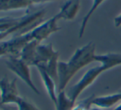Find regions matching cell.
<instances>
[{"label":"cell","mask_w":121,"mask_h":110,"mask_svg":"<svg viewBox=\"0 0 121 110\" xmlns=\"http://www.w3.org/2000/svg\"><path fill=\"white\" fill-rule=\"evenodd\" d=\"M96 45L89 42L78 48L68 62L59 61L58 64V93L64 91L72 78L81 69L95 62Z\"/></svg>","instance_id":"obj_1"},{"label":"cell","mask_w":121,"mask_h":110,"mask_svg":"<svg viewBox=\"0 0 121 110\" xmlns=\"http://www.w3.org/2000/svg\"><path fill=\"white\" fill-rule=\"evenodd\" d=\"M29 9H27L25 16L20 17L13 26L4 31L0 32V42L7 40L9 36L13 37L28 33L43 22L45 13V10L31 12H29Z\"/></svg>","instance_id":"obj_2"},{"label":"cell","mask_w":121,"mask_h":110,"mask_svg":"<svg viewBox=\"0 0 121 110\" xmlns=\"http://www.w3.org/2000/svg\"><path fill=\"white\" fill-rule=\"evenodd\" d=\"M105 72H106V71L101 65L90 69L83 75V77L78 81V83H76L73 87H71L69 90L67 95L73 103H76L77 99H78L80 94L86 88L91 86L95 82V81Z\"/></svg>","instance_id":"obj_3"},{"label":"cell","mask_w":121,"mask_h":110,"mask_svg":"<svg viewBox=\"0 0 121 110\" xmlns=\"http://www.w3.org/2000/svg\"><path fill=\"white\" fill-rule=\"evenodd\" d=\"M32 39L30 32L24 35H16L8 40L0 42V57H19L22 49Z\"/></svg>","instance_id":"obj_4"},{"label":"cell","mask_w":121,"mask_h":110,"mask_svg":"<svg viewBox=\"0 0 121 110\" xmlns=\"http://www.w3.org/2000/svg\"><path fill=\"white\" fill-rule=\"evenodd\" d=\"M6 65L8 68L22 79L32 91L36 94H40V90L32 81L29 66L25 63L20 57H8L6 61Z\"/></svg>","instance_id":"obj_5"},{"label":"cell","mask_w":121,"mask_h":110,"mask_svg":"<svg viewBox=\"0 0 121 110\" xmlns=\"http://www.w3.org/2000/svg\"><path fill=\"white\" fill-rule=\"evenodd\" d=\"M0 107L7 104H17L22 99L17 85V79L9 80L8 77H3L0 80Z\"/></svg>","instance_id":"obj_6"},{"label":"cell","mask_w":121,"mask_h":110,"mask_svg":"<svg viewBox=\"0 0 121 110\" xmlns=\"http://www.w3.org/2000/svg\"><path fill=\"white\" fill-rule=\"evenodd\" d=\"M58 21L59 18L56 15H54L49 20L43 21L39 26L34 28L31 31H30L32 40H36L39 43H41L53 33L59 31L60 27L58 26Z\"/></svg>","instance_id":"obj_7"},{"label":"cell","mask_w":121,"mask_h":110,"mask_svg":"<svg viewBox=\"0 0 121 110\" xmlns=\"http://www.w3.org/2000/svg\"><path fill=\"white\" fill-rule=\"evenodd\" d=\"M53 0H0V12L29 9L35 4L47 3Z\"/></svg>","instance_id":"obj_8"},{"label":"cell","mask_w":121,"mask_h":110,"mask_svg":"<svg viewBox=\"0 0 121 110\" xmlns=\"http://www.w3.org/2000/svg\"><path fill=\"white\" fill-rule=\"evenodd\" d=\"M57 54H59V52L54 49L52 44H48V45L40 44L37 47L34 66L36 67H43Z\"/></svg>","instance_id":"obj_9"},{"label":"cell","mask_w":121,"mask_h":110,"mask_svg":"<svg viewBox=\"0 0 121 110\" xmlns=\"http://www.w3.org/2000/svg\"><path fill=\"white\" fill-rule=\"evenodd\" d=\"M79 0H68L60 8V11L56 14L59 20L64 19L66 21H72L78 15L80 9Z\"/></svg>","instance_id":"obj_10"},{"label":"cell","mask_w":121,"mask_h":110,"mask_svg":"<svg viewBox=\"0 0 121 110\" xmlns=\"http://www.w3.org/2000/svg\"><path fill=\"white\" fill-rule=\"evenodd\" d=\"M120 102H121V92L108 95L93 96L91 99V105H94L101 109H110Z\"/></svg>","instance_id":"obj_11"},{"label":"cell","mask_w":121,"mask_h":110,"mask_svg":"<svg viewBox=\"0 0 121 110\" xmlns=\"http://www.w3.org/2000/svg\"><path fill=\"white\" fill-rule=\"evenodd\" d=\"M95 62H98L105 68V71L121 65V53H105V54H96Z\"/></svg>","instance_id":"obj_12"},{"label":"cell","mask_w":121,"mask_h":110,"mask_svg":"<svg viewBox=\"0 0 121 110\" xmlns=\"http://www.w3.org/2000/svg\"><path fill=\"white\" fill-rule=\"evenodd\" d=\"M39 45H40V43H39L38 41L31 40L25 45V47L22 49L21 53H20V58L25 63H26L29 67L34 66L35 54H36V49Z\"/></svg>","instance_id":"obj_13"},{"label":"cell","mask_w":121,"mask_h":110,"mask_svg":"<svg viewBox=\"0 0 121 110\" xmlns=\"http://www.w3.org/2000/svg\"><path fill=\"white\" fill-rule=\"evenodd\" d=\"M37 69H38V72L42 79L44 86H45V89H46V91L48 93L49 99L54 103V104H55L56 102H57V98H58V94H57V91H56V87H58L57 83L54 81L42 68H39L38 67Z\"/></svg>","instance_id":"obj_14"},{"label":"cell","mask_w":121,"mask_h":110,"mask_svg":"<svg viewBox=\"0 0 121 110\" xmlns=\"http://www.w3.org/2000/svg\"><path fill=\"white\" fill-rule=\"evenodd\" d=\"M56 110H72L75 106V103L69 98L64 91L58 93L57 102L54 104Z\"/></svg>","instance_id":"obj_15"},{"label":"cell","mask_w":121,"mask_h":110,"mask_svg":"<svg viewBox=\"0 0 121 110\" xmlns=\"http://www.w3.org/2000/svg\"><path fill=\"white\" fill-rule=\"evenodd\" d=\"M104 1H105V0H93V3H92V5H91V8H90L89 11L87 12V13L84 16V17H83V19H82V24H81L80 30H79V38H82V37L83 36V34H84V32H85V30H86L90 18L94 14V12L96 11V9L99 8V6L103 3Z\"/></svg>","instance_id":"obj_16"},{"label":"cell","mask_w":121,"mask_h":110,"mask_svg":"<svg viewBox=\"0 0 121 110\" xmlns=\"http://www.w3.org/2000/svg\"><path fill=\"white\" fill-rule=\"evenodd\" d=\"M18 110H40L35 105H34L32 103L29 102L28 100L25 99L22 97V99L17 104Z\"/></svg>","instance_id":"obj_17"},{"label":"cell","mask_w":121,"mask_h":110,"mask_svg":"<svg viewBox=\"0 0 121 110\" xmlns=\"http://www.w3.org/2000/svg\"><path fill=\"white\" fill-rule=\"evenodd\" d=\"M18 19H19V18H15V20L13 21H10V22H8V23H4V24H1L0 25V32L4 31V30H8V28H10L12 26H13V25L18 21Z\"/></svg>","instance_id":"obj_18"},{"label":"cell","mask_w":121,"mask_h":110,"mask_svg":"<svg viewBox=\"0 0 121 110\" xmlns=\"http://www.w3.org/2000/svg\"><path fill=\"white\" fill-rule=\"evenodd\" d=\"M114 24H115V27H120L121 26V13L120 15L115 17L114 19Z\"/></svg>","instance_id":"obj_19"},{"label":"cell","mask_w":121,"mask_h":110,"mask_svg":"<svg viewBox=\"0 0 121 110\" xmlns=\"http://www.w3.org/2000/svg\"><path fill=\"white\" fill-rule=\"evenodd\" d=\"M15 18H11V17H2L0 18V25L1 24H4V23H8L10 21H14Z\"/></svg>","instance_id":"obj_20"},{"label":"cell","mask_w":121,"mask_h":110,"mask_svg":"<svg viewBox=\"0 0 121 110\" xmlns=\"http://www.w3.org/2000/svg\"><path fill=\"white\" fill-rule=\"evenodd\" d=\"M90 110H102V109H100V108H98V107H93V108H91Z\"/></svg>","instance_id":"obj_21"},{"label":"cell","mask_w":121,"mask_h":110,"mask_svg":"<svg viewBox=\"0 0 121 110\" xmlns=\"http://www.w3.org/2000/svg\"><path fill=\"white\" fill-rule=\"evenodd\" d=\"M115 110H121V103H120V104H119V105L115 108Z\"/></svg>","instance_id":"obj_22"},{"label":"cell","mask_w":121,"mask_h":110,"mask_svg":"<svg viewBox=\"0 0 121 110\" xmlns=\"http://www.w3.org/2000/svg\"><path fill=\"white\" fill-rule=\"evenodd\" d=\"M0 102H1V96H0Z\"/></svg>","instance_id":"obj_23"},{"label":"cell","mask_w":121,"mask_h":110,"mask_svg":"<svg viewBox=\"0 0 121 110\" xmlns=\"http://www.w3.org/2000/svg\"><path fill=\"white\" fill-rule=\"evenodd\" d=\"M120 92H121V91H120Z\"/></svg>","instance_id":"obj_24"}]
</instances>
